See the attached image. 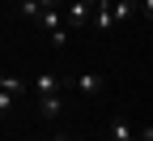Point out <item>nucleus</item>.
Returning a JSON list of instances; mask_svg holds the SVG:
<instances>
[{
	"label": "nucleus",
	"mask_w": 153,
	"mask_h": 141,
	"mask_svg": "<svg viewBox=\"0 0 153 141\" xmlns=\"http://www.w3.org/2000/svg\"><path fill=\"white\" fill-rule=\"evenodd\" d=\"M89 22H94V9L89 5H81V0H68V5H64V26L68 30H81Z\"/></svg>",
	"instance_id": "nucleus-1"
},
{
	"label": "nucleus",
	"mask_w": 153,
	"mask_h": 141,
	"mask_svg": "<svg viewBox=\"0 0 153 141\" xmlns=\"http://www.w3.org/2000/svg\"><path fill=\"white\" fill-rule=\"evenodd\" d=\"M60 86H64V81H60L55 73H38V77H34V94H38V98H43V94H60Z\"/></svg>",
	"instance_id": "nucleus-2"
},
{
	"label": "nucleus",
	"mask_w": 153,
	"mask_h": 141,
	"mask_svg": "<svg viewBox=\"0 0 153 141\" xmlns=\"http://www.w3.org/2000/svg\"><path fill=\"white\" fill-rule=\"evenodd\" d=\"M72 86L81 90V94H102V86H106V81H102L98 73H81V77H72Z\"/></svg>",
	"instance_id": "nucleus-3"
},
{
	"label": "nucleus",
	"mask_w": 153,
	"mask_h": 141,
	"mask_svg": "<svg viewBox=\"0 0 153 141\" xmlns=\"http://www.w3.org/2000/svg\"><path fill=\"white\" fill-rule=\"evenodd\" d=\"M60 111H64V103H60V94H43V98H38V115H43V120H55Z\"/></svg>",
	"instance_id": "nucleus-4"
},
{
	"label": "nucleus",
	"mask_w": 153,
	"mask_h": 141,
	"mask_svg": "<svg viewBox=\"0 0 153 141\" xmlns=\"http://www.w3.org/2000/svg\"><path fill=\"white\" fill-rule=\"evenodd\" d=\"M94 26H98V30H111L115 26V0H106V5L94 9Z\"/></svg>",
	"instance_id": "nucleus-5"
},
{
	"label": "nucleus",
	"mask_w": 153,
	"mask_h": 141,
	"mask_svg": "<svg viewBox=\"0 0 153 141\" xmlns=\"http://www.w3.org/2000/svg\"><path fill=\"white\" fill-rule=\"evenodd\" d=\"M106 141H136V133L128 128V120H111V128H106Z\"/></svg>",
	"instance_id": "nucleus-6"
},
{
	"label": "nucleus",
	"mask_w": 153,
	"mask_h": 141,
	"mask_svg": "<svg viewBox=\"0 0 153 141\" xmlns=\"http://www.w3.org/2000/svg\"><path fill=\"white\" fill-rule=\"evenodd\" d=\"M132 13H140V5H136V0H115V22H128Z\"/></svg>",
	"instance_id": "nucleus-7"
},
{
	"label": "nucleus",
	"mask_w": 153,
	"mask_h": 141,
	"mask_svg": "<svg viewBox=\"0 0 153 141\" xmlns=\"http://www.w3.org/2000/svg\"><path fill=\"white\" fill-rule=\"evenodd\" d=\"M0 90H9V94H26V81H22V77H4V73H0Z\"/></svg>",
	"instance_id": "nucleus-8"
},
{
	"label": "nucleus",
	"mask_w": 153,
	"mask_h": 141,
	"mask_svg": "<svg viewBox=\"0 0 153 141\" xmlns=\"http://www.w3.org/2000/svg\"><path fill=\"white\" fill-rule=\"evenodd\" d=\"M22 13L26 17H43V5H38V0H22Z\"/></svg>",
	"instance_id": "nucleus-9"
},
{
	"label": "nucleus",
	"mask_w": 153,
	"mask_h": 141,
	"mask_svg": "<svg viewBox=\"0 0 153 141\" xmlns=\"http://www.w3.org/2000/svg\"><path fill=\"white\" fill-rule=\"evenodd\" d=\"M13 98H17V94H9V90H0V120L9 115V107H13Z\"/></svg>",
	"instance_id": "nucleus-10"
},
{
	"label": "nucleus",
	"mask_w": 153,
	"mask_h": 141,
	"mask_svg": "<svg viewBox=\"0 0 153 141\" xmlns=\"http://www.w3.org/2000/svg\"><path fill=\"white\" fill-rule=\"evenodd\" d=\"M136 5H140V13L149 17V22H153V0H136Z\"/></svg>",
	"instance_id": "nucleus-11"
},
{
	"label": "nucleus",
	"mask_w": 153,
	"mask_h": 141,
	"mask_svg": "<svg viewBox=\"0 0 153 141\" xmlns=\"http://www.w3.org/2000/svg\"><path fill=\"white\" fill-rule=\"evenodd\" d=\"M136 141H153V128H140V137Z\"/></svg>",
	"instance_id": "nucleus-12"
},
{
	"label": "nucleus",
	"mask_w": 153,
	"mask_h": 141,
	"mask_svg": "<svg viewBox=\"0 0 153 141\" xmlns=\"http://www.w3.org/2000/svg\"><path fill=\"white\" fill-rule=\"evenodd\" d=\"M81 5H89V9H98V5H106V0H81Z\"/></svg>",
	"instance_id": "nucleus-13"
},
{
	"label": "nucleus",
	"mask_w": 153,
	"mask_h": 141,
	"mask_svg": "<svg viewBox=\"0 0 153 141\" xmlns=\"http://www.w3.org/2000/svg\"><path fill=\"white\" fill-rule=\"evenodd\" d=\"M51 141H72V137H51Z\"/></svg>",
	"instance_id": "nucleus-14"
}]
</instances>
